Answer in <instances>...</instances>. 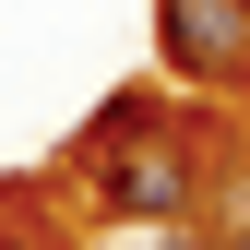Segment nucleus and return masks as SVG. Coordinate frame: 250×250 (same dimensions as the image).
Returning a JSON list of instances; mask_svg holds the SVG:
<instances>
[{
  "label": "nucleus",
  "instance_id": "3",
  "mask_svg": "<svg viewBox=\"0 0 250 250\" xmlns=\"http://www.w3.org/2000/svg\"><path fill=\"white\" fill-rule=\"evenodd\" d=\"M214 250H250V167H214Z\"/></svg>",
  "mask_w": 250,
  "mask_h": 250
},
{
  "label": "nucleus",
  "instance_id": "4",
  "mask_svg": "<svg viewBox=\"0 0 250 250\" xmlns=\"http://www.w3.org/2000/svg\"><path fill=\"white\" fill-rule=\"evenodd\" d=\"M119 250H214V238H191V227H143V238H119Z\"/></svg>",
  "mask_w": 250,
  "mask_h": 250
},
{
  "label": "nucleus",
  "instance_id": "2",
  "mask_svg": "<svg viewBox=\"0 0 250 250\" xmlns=\"http://www.w3.org/2000/svg\"><path fill=\"white\" fill-rule=\"evenodd\" d=\"M155 60L179 83H238L250 72V0H155Z\"/></svg>",
  "mask_w": 250,
  "mask_h": 250
},
{
  "label": "nucleus",
  "instance_id": "1",
  "mask_svg": "<svg viewBox=\"0 0 250 250\" xmlns=\"http://www.w3.org/2000/svg\"><path fill=\"white\" fill-rule=\"evenodd\" d=\"M83 179H96V203L119 214V227H179L203 167H191V143H179L143 96H119V107L96 119V155H83Z\"/></svg>",
  "mask_w": 250,
  "mask_h": 250
}]
</instances>
